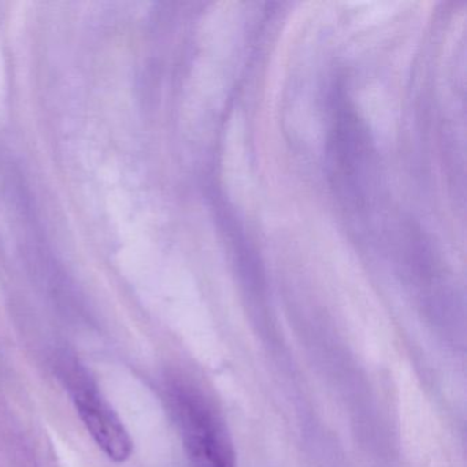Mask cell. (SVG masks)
I'll return each mask as SVG.
<instances>
[{
  "instance_id": "2",
  "label": "cell",
  "mask_w": 467,
  "mask_h": 467,
  "mask_svg": "<svg viewBox=\"0 0 467 467\" xmlns=\"http://www.w3.org/2000/svg\"><path fill=\"white\" fill-rule=\"evenodd\" d=\"M67 377L76 409L98 447L117 463L128 461L133 441L121 418L86 374L76 370Z\"/></svg>"
},
{
  "instance_id": "1",
  "label": "cell",
  "mask_w": 467,
  "mask_h": 467,
  "mask_svg": "<svg viewBox=\"0 0 467 467\" xmlns=\"http://www.w3.org/2000/svg\"><path fill=\"white\" fill-rule=\"evenodd\" d=\"M174 415L193 467H236V455L223 420L212 401L190 385L171 392Z\"/></svg>"
}]
</instances>
